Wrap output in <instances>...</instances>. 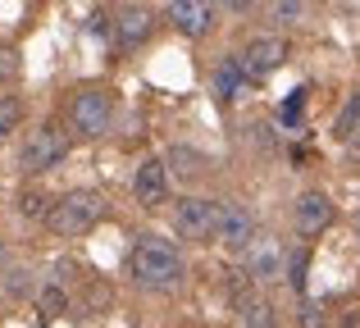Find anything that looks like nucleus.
<instances>
[{
    "label": "nucleus",
    "mask_w": 360,
    "mask_h": 328,
    "mask_svg": "<svg viewBox=\"0 0 360 328\" xmlns=\"http://www.w3.org/2000/svg\"><path fill=\"white\" fill-rule=\"evenodd\" d=\"M132 192H137L141 205H160L169 196V169L165 160H141L137 173H132Z\"/></svg>",
    "instance_id": "nucleus-10"
},
{
    "label": "nucleus",
    "mask_w": 360,
    "mask_h": 328,
    "mask_svg": "<svg viewBox=\"0 0 360 328\" xmlns=\"http://www.w3.org/2000/svg\"><path fill=\"white\" fill-rule=\"evenodd\" d=\"M69 124H73L78 137H91V142L105 137L110 124H115V96H110L105 87H82L69 105Z\"/></svg>",
    "instance_id": "nucleus-3"
},
{
    "label": "nucleus",
    "mask_w": 360,
    "mask_h": 328,
    "mask_svg": "<svg viewBox=\"0 0 360 328\" xmlns=\"http://www.w3.org/2000/svg\"><path fill=\"white\" fill-rule=\"evenodd\" d=\"M301 328H324V306L319 301H301Z\"/></svg>",
    "instance_id": "nucleus-20"
},
{
    "label": "nucleus",
    "mask_w": 360,
    "mask_h": 328,
    "mask_svg": "<svg viewBox=\"0 0 360 328\" xmlns=\"http://www.w3.org/2000/svg\"><path fill=\"white\" fill-rule=\"evenodd\" d=\"M288 283L297 287V292H306V256H301V251H297V256H292V269H288Z\"/></svg>",
    "instance_id": "nucleus-22"
},
{
    "label": "nucleus",
    "mask_w": 360,
    "mask_h": 328,
    "mask_svg": "<svg viewBox=\"0 0 360 328\" xmlns=\"http://www.w3.org/2000/svg\"><path fill=\"white\" fill-rule=\"evenodd\" d=\"M292 219H297V232H301V237H319V232L333 223V201H328L324 192H301Z\"/></svg>",
    "instance_id": "nucleus-9"
},
{
    "label": "nucleus",
    "mask_w": 360,
    "mask_h": 328,
    "mask_svg": "<svg viewBox=\"0 0 360 328\" xmlns=\"http://www.w3.org/2000/svg\"><path fill=\"white\" fill-rule=\"evenodd\" d=\"M219 223H224V201H214V196H183L174 205V228L187 242L219 237Z\"/></svg>",
    "instance_id": "nucleus-4"
},
{
    "label": "nucleus",
    "mask_w": 360,
    "mask_h": 328,
    "mask_svg": "<svg viewBox=\"0 0 360 328\" xmlns=\"http://www.w3.org/2000/svg\"><path fill=\"white\" fill-rule=\"evenodd\" d=\"M18 73V51L14 46H0V82H9Z\"/></svg>",
    "instance_id": "nucleus-21"
},
{
    "label": "nucleus",
    "mask_w": 360,
    "mask_h": 328,
    "mask_svg": "<svg viewBox=\"0 0 360 328\" xmlns=\"http://www.w3.org/2000/svg\"><path fill=\"white\" fill-rule=\"evenodd\" d=\"M18 124H23V100L0 96V142H5L9 133H18Z\"/></svg>",
    "instance_id": "nucleus-17"
},
{
    "label": "nucleus",
    "mask_w": 360,
    "mask_h": 328,
    "mask_svg": "<svg viewBox=\"0 0 360 328\" xmlns=\"http://www.w3.org/2000/svg\"><path fill=\"white\" fill-rule=\"evenodd\" d=\"M64 155H69L64 133H55V128H37V133H27V142H23L18 169H23V173H46V169H55Z\"/></svg>",
    "instance_id": "nucleus-5"
},
{
    "label": "nucleus",
    "mask_w": 360,
    "mask_h": 328,
    "mask_svg": "<svg viewBox=\"0 0 360 328\" xmlns=\"http://www.w3.org/2000/svg\"><path fill=\"white\" fill-rule=\"evenodd\" d=\"M18 210H23L27 219H46V214H51V201H46V196H37V192H27L23 201H18Z\"/></svg>",
    "instance_id": "nucleus-18"
},
{
    "label": "nucleus",
    "mask_w": 360,
    "mask_h": 328,
    "mask_svg": "<svg viewBox=\"0 0 360 328\" xmlns=\"http://www.w3.org/2000/svg\"><path fill=\"white\" fill-rule=\"evenodd\" d=\"M283 60H288V41L283 37H255L251 46L242 51V73L246 78H269L274 69H283Z\"/></svg>",
    "instance_id": "nucleus-6"
},
{
    "label": "nucleus",
    "mask_w": 360,
    "mask_h": 328,
    "mask_svg": "<svg viewBox=\"0 0 360 328\" xmlns=\"http://www.w3.org/2000/svg\"><path fill=\"white\" fill-rule=\"evenodd\" d=\"M352 160H360V142H352Z\"/></svg>",
    "instance_id": "nucleus-25"
},
{
    "label": "nucleus",
    "mask_w": 360,
    "mask_h": 328,
    "mask_svg": "<svg viewBox=\"0 0 360 328\" xmlns=\"http://www.w3.org/2000/svg\"><path fill=\"white\" fill-rule=\"evenodd\" d=\"M64 306H69V296H64L60 287H46L41 292V310L46 315H64Z\"/></svg>",
    "instance_id": "nucleus-19"
},
{
    "label": "nucleus",
    "mask_w": 360,
    "mask_h": 328,
    "mask_svg": "<svg viewBox=\"0 0 360 328\" xmlns=\"http://www.w3.org/2000/svg\"><path fill=\"white\" fill-rule=\"evenodd\" d=\"M242 78H246V73H242V60H224L219 73H214V82H219V96L233 100V96L242 91Z\"/></svg>",
    "instance_id": "nucleus-15"
},
{
    "label": "nucleus",
    "mask_w": 360,
    "mask_h": 328,
    "mask_svg": "<svg viewBox=\"0 0 360 328\" xmlns=\"http://www.w3.org/2000/svg\"><path fill=\"white\" fill-rule=\"evenodd\" d=\"M132 283L146 287V292H169V287L183 283V251L174 247L169 237H137L128 256Z\"/></svg>",
    "instance_id": "nucleus-1"
},
{
    "label": "nucleus",
    "mask_w": 360,
    "mask_h": 328,
    "mask_svg": "<svg viewBox=\"0 0 360 328\" xmlns=\"http://www.w3.org/2000/svg\"><path fill=\"white\" fill-rule=\"evenodd\" d=\"M169 23L183 37H205L214 27V0H169Z\"/></svg>",
    "instance_id": "nucleus-8"
},
{
    "label": "nucleus",
    "mask_w": 360,
    "mask_h": 328,
    "mask_svg": "<svg viewBox=\"0 0 360 328\" xmlns=\"http://www.w3.org/2000/svg\"><path fill=\"white\" fill-rule=\"evenodd\" d=\"M246 274H251L255 283H274V278H283V251L274 247V242H255V247L246 251Z\"/></svg>",
    "instance_id": "nucleus-11"
},
{
    "label": "nucleus",
    "mask_w": 360,
    "mask_h": 328,
    "mask_svg": "<svg viewBox=\"0 0 360 328\" xmlns=\"http://www.w3.org/2000/svg\"><path fill=\"white\" fill-rule=\"evenodd\" d=\"M301 14V0H278L274 5V18H297Z\"/></svg>",
    "instance_id": "nucleus-23"
},
{
    "label": "nucleus",
    "mask_w": 360,
    "mask_h": 328,
    "mask_svg": "<svg viewBox=\"0 0 360 328\" xmlns=\"http://www.w3.org/2000/svg\"><path fill=\"white\" fill-rule=\"evenodd\" d=\"M150 27H155V18L146 14V9H123L119 14V46H141L150 37Z\"/></svg>",
    "instance_id": "nucleus-13"
},
{
    "label": "nucleus",
    "mask_w": 360,
    "mask_h": 328,
    "mask_svg": "<svg viewBox=\"0 0 360 328\" xmlns=\"http://www.w3.org/2000/svg\"><path fill=\"white\" fill-rule=\"evenodd\" d=\"M356 124H360V91H352V96H347V105L338 110V124H333V133L342 137V142H352V137H356Z\"/></svg>",
    "instance_id": "nucleus-16"
},
{
    "label": "nucleus",
    "mask_w": 360,
    "mask_h": 328,
    "mask_svg": "<svg viewBox=\"0 0 360 328\" xmlns=\"http://www.w3.org/2000/svg\"><path fill=\"white\" fill-rule=\"evenodd\" d=\"M101 223V196L96 192H64L60 201H51L46 214V228L60 232V237H82Z\"/></svg>",
    "instance_id": "nucleus-2"
},
{
    "label": "nucleus",
    "mask_w": 360,
    "mask_h": 328,
    "mask_svg": "<svg viewBox=\"0 0 360 328\" xmlns=\"http://www.w3.org/2000/svg\"><path fill=\"white\" fill-rule=\"evenodd\" d=\"M219 242H224V251H233V256H242V251L255 247V214L246 210V205H224Z\"/></svg>",
    "instance_id": "nucleus-7"
},
{
    "label": "nucleus",
    "mask_w": 360,
    "mask_h": 328,
    "mask_svg": "<svg viewBox=\"0 0 360 328\" xmlns=\"http://www.w3.org/2000/svg\"><path fill=\"white\" fill-rule=\"evenodd\" d=\"M229 9H251V0H224Z\"/></svg>",
    "instance_id": "nucleus-24"
},
{
    "label": "nucleus",
    "mask_w": 360,
    "mask_h": 328,
    "mask_svg": "<svg viewBox=\"0 0 360 328\" xmlns=\"http://www.w3.org/2000/svg\"><path fill=\"white\" fill-rule=\"evenodd\" d=\"M160 160H165V169H169L174 183H196V178L205 173V155L192 151V146H169Z\"/></svg>",
    "instance_id": "nucleus-12"
},
{
    "label": "nucleus",
    "mask_w": 360,
    "mask_h": 328,
    "mask_svg": "<svg viewBox=\"0 0 360 328\" xmlns=\"http://www.w3.org/2000/svg\"><path fill=\"white\" fill-rule=\"evenodd\" d=\"M238 320H242V328H274L278 324V315H274V306L264 301V296H246V301H238Z\"/></svg>",
    "instance_id": "nucleus-14"
}]
</instances>
